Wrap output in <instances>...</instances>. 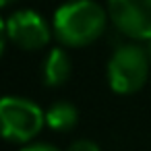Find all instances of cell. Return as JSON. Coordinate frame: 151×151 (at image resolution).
Returning a JSON list of instances; mask_svg holds the SVG:
<instances>
[{"mask_svg":"<svg viewBox=\"0 0 151 151\" xmlns=\"http://www.w3.org/2000/svg\"><path fill=\"white\" fill-rule=\"evenodd\" d=\"M108 21V9L95 0H70L54 13L52 31L66 48H85L104 35Z\"/></svg>","mask_w":151,"mask_h":151,"instance_id":"cell-1","label":"cell"},{"mask_svg":"<svg viewBox=\"0 0 151 151\" xmlns=\"http://www.w3.org/2000/svg\"><path fill=\"white\" fill-rule=\"evenodd\" d=\"M151 60L145 52V46L122 44L114 50L108 60V83L110 89L120 95H130L143 89L149 79Z\"/></svg>","mask_w":151,"mask_h":151,"instance_id":"cell-2","label":"cell"},{"mask_svg":"<svg viewBox=\"0 0 151 151\" xmlns=\"http://www.w3.org/2000/svg\"><path fill=\"white\" fill-rule=\"evenodd\" d=\"M0 120L6 141L29 145L46 126V112L27 97L6 95L0 101Z\"/></svg>","mask_w":151,"mask_h":151,"instance_id":"cell-3","label":"cell"},{"mask_svg":"<svg viewBox=\"0 0 151 151\" xmlns=\"http://www.w3.org/2000/svg\"><path fill=\"white\" fill-rule=\"evenodd\" d=\"M50 37H52V31L46 19L40 13H33L27 9L13 13L2 23V48L6 46V42H11L13 46L25 52H35L46 48L50 44Z\"/></svg>","mask_w":151,"mask_h":151,"instance_id":"cell-4","label":"cell"},{"mask_svg":"<svg viewBox=\"0 0 151 151\" xmlns=\"http://www.w3.org/2000/svg\"><path fill=\"white\" fill-rule=\"evenodd\" d=\"M108 17L114 29L134 42L151 37V0H108Z\"/></svg>","mask_w":151,"mask_h":151,"instance_id":"cell-5","label":"cell"},{"mask_svg":"<svg viewBox=\"0 0 151 151\" xmlns=\"http://www.w3.org/2000/svg\"><path fill=\"white\" fill-rule=\"evenodd\" d=\"M73 70V62L70 56L66 54V50L62 48H54L48 52V56L44 58L42 64V79L48 87H60L62 83L68 81Z\"/></svg>","mask_w":151,"mask_h":151,"instance_id":"cell-6","label":"cell"},{"mask_svg":"<svg viewBox=\"0 0 151 151\" xmlns=\"http://www.w3.org/2000/svg\"><path fill=\"white\" fill-rule=\"evenodd\" d=\"M79 122V110L70 101H56L46 110V126L56 132H68Z\"/></svg>","mask_w":151,"mask_h":151,"instance_id":"cell-7","label":"cell"},{"mask_svg":"<svg viewBox=\"0 0 151 151\" xmlns=\"http://www.w3.org/2000/svg\"><path fill=\"white\" fill-rule=\"evenodd\" d=\"M66 151H101V149H99V145H97L95 141H91V139H77V141L70 143V147H68Z\"/></svg>","mask_w":151,"mask_h":151,"instance_id":"cell-8","label":"cell"},{"mask_svg":"<svg viewBox=\"0 0 151 151\" xmlns=\"http://www.w3.org/2000/svg\"><path fill=\"white\" fill-rule=\"evenodd\" d=\"M21 151H60V149L54 147V145H50V143H29Z\"/></svg>","mask_w":151,"mask_h":151,"instance_id":"cell-9","label":"cell"},{"mask_svg":"<svg viewBox=\"0 0 151 151\" xmlns=\"http://www.w3.org/2000/svg\"><path fill=\"white\" fill-rule=\"evenodd\" d=\"M143 46H145V52H147V56H149V60H151V37H149Z\"/></svg>","mask_w":151,"mask_h":151,"instance_id":"cell-10","label":"cell"},{"mask_svg":"<svg viewBox=\"0 0 151 151\" xmlns=\"http://www.w3.org/2000/svg\"><path fill=\"white\" fill-rule=\"evenodd\" d=\"M13 2H17V0H0V6H2V9H6V6H11Z\"/></svg>","mask_w":151,"mask_h":151,"instance_id":"cell-11","label":"cell"}]
</instances>
